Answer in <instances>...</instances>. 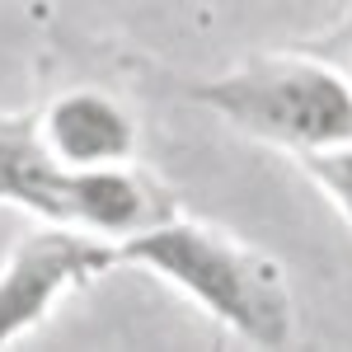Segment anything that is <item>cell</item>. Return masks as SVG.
<instances>
[{"mask_svg":"<svg viewBox=\"0 0 352 352\" xmlns=\"http://www.w3.org/2000/svg\"><path fill=\"white\" fill-rule=\"evenodd\" d=\"M292 160L320 184V188L338 202V212L352 221V141H333V146H315V151H296Z\"/></svg>","mask_w":352,"mask_h":352,"instance_id":"6","label":"cell"},{"mask_svg":"<svg viewBox=\"0 0 352 352\" xmlns=\"http://www.w3.org/2000/svg\"><path fill=\"white\" fill-rule=\"evenodd\" d=\"M122 263V249L99 240L85 226L47 221L14 244V254L0 263V343L19 338L56 305L61 292L94 282L99 272Z\"/></svg>","mask_w":352,"mask_h":352,"instance_id":"4","label":"cell"},{"mask_svg":"<svg viewBox=\"0 0 352 352\" xmlns=\"http://www.w3.org/2000/svg\"><path fill=\"white\" fill-rule=\"evenodd\" d=\"M188 99L292 155L352 141V85L315 56H254L221 80L188 85Z\"/></svg>","mask_w":352,"mask_h":352,"instance_id":"3","label":"cell"},{"mask_svg":"<svg viewBox=\"0 0 352 352\" xmlns=\"http://www.w3.org/2000/svg\"><path fill=\"white\" fill-rule=\"evenodd\" d=\"M0 202H14L43 221H66V226H85L94 235H122V240L179 217L174 192L141 169L61 164L43 141L38 113L33 118L0 113Z\"/></svg>","mask_w":352,"mask_h":352,"instance_id":"2","label":"cell"},{"mask_svg":"<svg viewBox=\"0 0 352 352\" xmlns=\"http://www.w3.org/2000/svg\"><path fill=\"white\" fill-rule=\"evenodd\" d=\"M348 61H352V38H348Z\"/></svg>","mask_w":352,"mask_h":352,"instance_id":"7","label":"cell"},{"mask_svg":"<svg viewBox=\"0 0 352 352\" xmlns=\"http://www.w3.org/2000/svg\"><path fill=\"white\" fill-rule=\"evenodd\" d=\"M43 141L61 164L71 169H99V164H127L136 151V127L132 118L118 109L113 99L94 89H71L52 99L38 113Z\"/></svg>","mask_w":352,"mask_h":352,"instance_id":"5","label":"cell"},{"mask_svg":"<svg viewBox=\"0 0 352 352\" xmlns=\"http://www.w3.org/2000/svg\"><path fill=\"white\" fill-rule=\"evenodd\" d=\"M122 263L164 277L192 296L212 320L240 333L254 348H287L296 338V315H292V292L287 277L263 249L240 244L217 226L169 217L160 226H146L118 244Z\"/></svg>","mask_w":352,"mask_h":352,"instance_id":"1","label":"cell"}]
</instances>
